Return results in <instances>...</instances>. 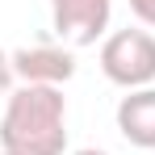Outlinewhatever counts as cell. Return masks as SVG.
Wrapping results in <instances>:
<instances>
[{"label":"cell","instance_id":"1","mask_svg":"<svg viewBox=\"0 0 155 155\" xmlns=\"http://www.w3.org/2000/svg\"><path fill=\"white\" fill-rule=\"evenodd\" d=\"M4 155H63L67 151V101L51 84H21L0 117Z\"/></svg>","mask_w":155,"mask_h":155},{"label":"cell","instance_id":"2","mask_svg":"<svg viewBox=\"0 0 155 155\" xmlns=\"http://www.w3.org/2000/svg\"><path fill=\"white\" fill-rule=\"evenodd\" d=\"M101 71L117 88H151L155 84V34L151 29H117L101 46Z\"/></svg>","mask_w":155,"mask_h":155},{"label":"cell","instance_id":"3","mask_svg":"<svg viewBox=\"0 0 155 155\" xmlns=\"http://www.w3.org/2000/svg\"><path fill=\"white\" fill-rule=\"evenodd\" d=\"M113 0H51V21L54 34L67 46H92L109 29Z\"/></svg>","mask_w":155,"mask_h":155},{"label":"cell","instance_id":"4","mask_svg":"<svg viewBox=\"0 0 155 155\" xmlns=\"http://www.w3.org/2000/svg\"><path fill=\"white\" fill-rule=\"evenodd\" d=\"M13 71L21 84H67L76 76V54L67 46H21L13 51Z\"/></svg>","mask_w":155,"mask_h":155},{"label":"cell","instance_id":"5","mask_svg":"<svg viewBox=\"0 0 155 155\" xmlns=\"http://www.w3.org/2000/svg\"><path fill=\"white\" fill-rule=\"evenodd\" d=\"M117 130L130 147L155 151V88H134L117 101Z\"/></svg>","mask_w":155,"mask_h":155},{"label":"cell","instance_id":"6","mask_svg":"<svg viewBox=\"0 0 155 155\" xmlns=\"http://www.w3.org/2000/svg\"><path fill=\"white\" fill-rule=\"evenodd\" d=\"M130 8H134V17H138L143 25L155 29V0H130Z\"/></svg>","mask_w":155,"mask_h":155},{"label":"cell","instance_id":"7","mask_svg":"<svg viewBox=\"0 0 155 155\" xmlns=\"http://www.w3.org/2000/svg\"><path fill=\"white\" fill-rule=\"evenodd\" d=\"M17 80V71H13V54L0 51V92H8V84Z\"/></svg>","mask_w":155,"mask_h":155},{"label":"cell","instance_id":"8","mask_svg":"<svg viewBox=\"0 0 155 155\" xmlns=\"http://www.w3.org/2000/svg\"><path fill=\"white\" fill-rule=\"evenodd\" d=\"M71 155H109V151H97V147H84V151H71Z\"/></svg>","mask_w":155,"mask_h":155},{"label":"cell","instance_id":"9","mask_svg":"<svg viewBox=\"0 0 155 155\" xmlns=\"http://www.w3.org/2000/svg\"><path fill=\"white\" fill-rule=\"evenodd\" d=\"M0 155H4V151H0Z\"/></svg>","mask_w":155,"mask_h":155}]
</instances>
